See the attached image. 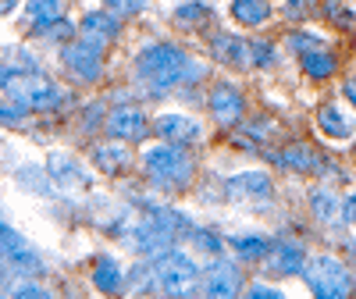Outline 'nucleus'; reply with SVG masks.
Returning <instances> with one entry per match:
<instances>
[{
	"mask_svg": "<svg viewBox=\"0 0 356 299\" xmlns=\"http://www.w3.org/2000/svg\"><path fill=\"white\" fill-rule=\"evenodd\" d=\"M132 72L146 89H175V86L196 82L203 75V65L196 61V57H189L182 47L157 40V43L139 47L136 61H132Z\"/></svg>",
	"mask_w": 356,
	"mask_h": 299,
	"instance_id": "obj_1",
	"label": "nucleus"
},
{
	"mask_svg": "<svg viewBox=\"0 0 356 299\" xmlns=\"http://www.w3.org/2000/svg\"><path fill=\"white\" fill-rule=\"evenodd\" d=\"M139 164L157 189H186L193 182V161L186 157V150L178 143L161 139L154 146H146L139 154Z\"/></svg>",
	"mask_w": 356,
	"mask_h": 299,
	"instance_id": "obj_2",
	"label": "nucleus"
},
{
	"mask_svg": "<svg viewBox=\"0 0 356 299\" xmlns=\"http://www.w3.org/2000/svg\"><path fill=\"white\" fill-rule=\"evenodd\" d=\"M0 82H4V93H15L18 100H25L33 111H57V107L68 104V93L54 79H47L40 68L25 72V68H15V65L8 68L4 65Z\"/></svg>",
	"mask_w": 356,
	"mask_h": 299,
	"instance_id": "obj_3",
	"label": "nucleus"
},
{
	"mask_svg": "<svg viewBox=\"0 0 356 299\" xmlns=\"http://www.w3.org/2000/svg\"><path fill=\"white\" fill-rule=\"evenodd\" d=\"M150 264H154V271H157V282H161V292L164 296H193V292H203V267L186 250L168 246L164 253L150 257Z\"/></svg>",
	"mask_w": 356,
	"mask_h": 299,
	"instance_id": "obj_4",
	"label": "nucleus"
},
{
	"mask_svg": "<svg viewBox=\"0 0 356 299\" xmlns=\"http://www.w3.org/2000/svg\"><path fill=\"white\" fill-rule=\"evenodd\" d=\"M303 282H307V289H310L314 296H321V299H342V296H349V292L356 289L353 271H349L339 257H332V253L310 257L307 267H303Z\"/></svg>",
	"mask_w": 356,
	"mask_h": 299,
	"instance_id": "obj_5",
	"label": "nucleus"
},
{
	"mask_svg": "<svg viewBox=\"0 0 356 299\" xmlns=\"http://www.w3.org/2000/svg\"><path fill=\"white\" fill-rule=\"evenodd\" d=\"M104 47H107V43H100V40H93V36L72 40V43H65V50H61V65H65L79 82H97V79L104 75Z\"/></svg>",
	"mask_w": 356,
	"mask_h": 299,
	"instance_id": "obj_6",
	"label": "nucleus"
},
{
	"mask_svg": "<svg viewBox=\"0 0 356 299\" xmlns=\"http://www.w3.org/2000/svg\"><path fill=\"white\" fill-rule=\"evenodd\" d=\"M225 196L232 203H271L275 200V182L271 175L260 168H243L225 178Z\"/></svg>",
	"mask_w": 356,
	"mask_h": 299,
	"instance_id": "obj_7",
	"label": "nucleus"
},
{
	"mask_svg": "<svg viewBox=\"0 0 356 299\" xmlns=\"http://www.w3.org/2000/svg\"><path fill=\"white\" fill-rule=\"evenodd\" d=\"M207 111H211V118L221 129H235L243 122V111H246L243 89L235 86L232 79H218L211 86V93H207Z\"/></svg>",
	"mask_w": 356,
	"mask_h": 299,
	"instance_id": "obj_8",
	"label": "nucleus"
},
{
	"mask_svg": "<svg viewBox=\"0 0 356 299\" xmlns=\"http://www.w3.org/2000/svg\"><path fill=\"white\" fill-rule=\"evenodd\" d=\"M0 250H4V267H11L15 275H22V278H36V275H43V260H40V253L29 246V239H22L8 221H4V228H0Z\"/></svg>",
	"mask_w": 356,
	"mask_h": 299,
	"instance_id": "obj_9",
	"label": "nucleus"
},
{
	"mask_svg": "<svg viewBox=\"0 0 356 299\" xmlns=\"http://www.w3.org/2000/svg\"><path fill=\"white\" fill-rule=\"evenodd\" d=\"M154 132L168 143H178V146H196L207 139V125L200 118L186 114V111H164L154 118Z\"/></svg>",
	"mask_w": 356,
	"mask_h": 299,
	"instance_id": "obj_10",
	"label": "nucleus"
},
{
	"mask_svg": "<svg viewBox=\"0 0 356 299\" xmlns=\"http://www.w3.org/2000/svg\"><path fill=\"white\" fill-rule=\"evenodd\" d=\"M307 260L310 257H307L303 243H296V239H271V250H267V257L260 264H264V275L292 278V275H303Z\"/></svg>",
	"mask_w": 356,
	"mask_h": 299,
	"instance_id": "obj_11",
	"label": "nucleus"
},
{
	"mask_svg": "<svg viewBox=\"0 0 356 299\" xmlns=\"http://www.w3.org/2000/svg\"><path fill=\"white\" fill-rule=\"evenodd\" d=\"M203 292L211 296V299H232V296L246 292L243 271L235 267V260H225L221 253L211 257V264L203 267Z\"/></svg>",
	"mask_w": 356,
	"mask_h": 299,
	"instance_id": "obj_12",
	"label": "nucleus"
},
{
	"mask_svg": "<svg viewBox=\"0 0 356 299\" xmlns=\"http://www.w3.org/2000/svg\"><path fill=\"white\" fill-rule=\"evenodd\" d=\"M47 171H50V178H54L57 189L82 193V189L93 186V175H89V168H86L75 154H68V150H50V154H47Z\"/></svg>",
	"mask_w": 356,
	"mask_h": 299,
	"instance_id": "obj_13",
	"label": "nucleus"
},
{
	"mask_svg": "<svg viewBox=\"0 0 356 299\" xmlns=\"http://www.w3.org/2000/svg\"><path fill=\"white\" fill-rule=\"evenodd\" d=\"M104 129L111 139H122V143H139L146 132H150V118H146L139 107L122 104V107H111V114L104 118Z\"/></svg>",
	"mask_w": 356,
	"mask_h": 299,
	"instance_id": "obj_14",
	"label": "nucleus"
},
{
	"mask_svg": "<svg viewBox=\"0 0 356 299\" xmlns=\"http://www.w3.org/2000/svg\"><path fill=\"white\" fill-rule=\"evenodd\" d=\"M314 129H317L321 139H328V143H335V146H346V143H353V136H356V125H353L349 111L339 107V104H324V107H317V114H314Z\"/></svg>",
	"mask_w": 356,
	"mask_h": 299,
	"instance_id": "obj_15",
	"label": "nucleus"
},
{
	"mask_svg": "<svg viewBox=\"0 0 356 299\" xmlns=\"http://www.w3.org/2000/svg\"><path fill=\"white\" fill-rule=\"evenodd\" d=\"M125 285H129V271L122 267V260H118L114 253H100L93 260V289L104 292V296H114Z\"/></svg>",
	"mask_w": 356,
	"mask_h": 299,
	"instance_id": "obj_16",
	"label": "nucleus"
},
{
	"mask_svg": "<svg viewBox=\"0 0 356 299\" xmlns=\"http://www.w3.org/2000/svg\"><path fill=\"white\" fill-rule=\"evenodd\" d=\"M211 54L225 68H246L250 65V40L235 33H214L211 36Z\"/></svg>",
	"mask_w": 356,
	"mask_h": 299,
	"instance_id": "obj_17",
	"label": "nucleus"
},
{
	"mask_svg": "<svg viewBox=\"0 0 356 299\" xmlns=\"http://www.w3.org/2000/svg\"><path fill=\"white\" fill-rule=\"evenodd\" d=\"M93 168L100 171V175H125L129 171V164H132V154H129V146L122 143V139H111V143H100V146H93Z\"/></svg>",
	"mask_w": 356,
	"mask_h": 299,
	"instance_id": "obj_18",
	"label": "nucleus"
},
{
	"mask_svg": "<svg viewBox=\"0 0 356 299\" xmlns=\"http://www.w3.org/2000/svg\"><path fill=\"white\" fill-rule=\"evenodd\" d=\"M79 29H82V36H93L100 43H111V40H118V33H122V18H118L114 11H107V8L86 11L82 22H79Z\"/></svg>",
	"mask_w": 356,
	"mask_h": 299,
	"instance_id": "obj_19",
	"label": "nucleus"
},
{
	"mask_svg": "<svg viewBox=\"0 0 356 299\" xmlns=\"http://www.w3.org/2000/svg\"><path fill=\"white\" fill-rule=\"evenodd\" d=\"M228 18L239 29H260L271 18V0H228Z\"/></svg>",
	"mask_w": 356,
	"mask_h": 299,
	"instance_id": "obj_20",
	"label": "nucleus"
},
{
	"mask_svg": "<svg viewBox=\"0 0 356 299\" xmlns=\"http://www.w3.org/2000/svg\"><path fill=\"white\" fill-rule=\"evenodd\" d=\"M271 157H275L278 168H285V171H292V175H310V171L321 168V157L314 154L307 143H292V146L278 150V154H271Z\"/></svg>",
	"mask_w": 356,
	"mask_h": 299,
	"instance_id": "obj_21",
	"label": "nucleus"
},
{
	"mask_svg": "<svg viewBox=\"0 0 356 299\" xmlns=\"http://www.w3.org/2000/svg\"><path fill=\"white\" fill-rule=\"evenodd\" d=\"M228 250H232L235 260H243V264H260L267 257V250H271V239L260 235V232H239V235L228 239Z\"/></svg>",
	"mask_w": 356,
	"mask_h": 299,
	"instance_id": "obj_22",
	"label": "nucleus"
},
{
	"mask_svg": "<svg viewBox=\"0 0 356 299\" xmlns=\"http://www.w3.org/2000/svg\"><path fill=\"white\" fill-rule=\"evenodd\" d=\"M307 203H310V214H314L321 225H335V221L342 218V200H339L328 186H314L310 196H307Z\"/></svg>",
	"mask_w": 356,
	"mask_h": 299,
	"instance_id": "obj_23",
	"label": "nucleus"
},
{
	"mask_svg": "<svg viewBox=\"0 0 356 299\" xmlns=\"http://www.w3.org/2000/svg\"><path fill=\"white\" fill-rule=\"evenodd\" d=\"M300 68H303V75H307V79L324 82V79H332V75H335L339 61H335V54H332L328 47H317V50L300 54Z\"/></svg>",
	"mask_w": 356,
	"mask_h": 299,
	"instance_id": "obj_24",
	"label": "nucleus"
},
{
	"mask_svg": "<svg viewBox=\"0 0 356 299\" xmlns=\"http://www.w3.org/2000/svg\"><path fill=\"white\" fill-rule=\"evenodd\" d=\"M25 18L33 29H43L57 18H65V0H25Z\"/></svg>",
	"mask_w": 356,
	"mask_h": 299,
	"instance_id": "obj_25",
	"label": "nucleus"
},
{
	"mask_svg": "<svg viewBox=\"0 0 356 299\" xmlns=\"http://www.w3.org/2000/svg\"><path fill=\"white\" fill-rule=\"evenodd\" d=\"M171 22L178 29H200L211 22V4H203V0H182L175 11H171Z\"/></svg>",
	"mask_w": 356,
	"mask_h": 299,
	"instance_id": "obj_26",
	"label": "nucleus"
},
{
	"mask_svg": "<svg viewBox=\"0 0 356 299\" xmlns=\"http://www.w3.org/2000/svg\"><path fill=\"white\" fill-rule=\"evenodd\" d=\"M15 182H18V186H22L25 193H36V196H50V186H54V178H50V171L43 175L40 168L25 164V168H18Z\"/></svg>",
	"mask_w": 356,
	"mask_h": 299,
	"instance_id": "obj_27",
	"label": "nucleus"
},
{
	"mask_svg": "<svg viewBox=\"0 0 356 299\" xmlns=\"http://www.w3.org/2000/svg\"><path fill=\"white\" fill-rule=\"evenodd\" d=\"M289 50L292 54H307V50H317V47H324L328 40H324L317 29H296V33H289Z\"/></svg>",
	"mask_w": 356,
	"mask_h": 299,
	"instance_id": "obj_28",
	"label": "nucleus"
},
{
	"mask_svg": "<svg viewBox=\"0 0 356 299\" xmlns=\"http://www.w3.org/2000/svg\"><path fill=\"white\" fill-rule=\"evenodd\" d=\"M36 36H40L43 43H72V36H75V25H72L68 18H57V22H50V25L36 29Z\"/></svg>",
	"mask_w": 356,
	"mask_h": 299,
	"instance_id": "obj_29",
	"label": "nucleus"
},
{
	"mask_svg": "<svg viewBox=\"0 0 356 299\" xmlns=\"http://www.w3.org/2000/svg\"><path fill=\"white\" fill-rule=\"evenodd\" d=\"M193 250L196 253H207V257H218L225 250V239L214 232V228H196L193 232Z\"/></svg>",
	"mask_w": 356,
	"mask_h": 299,
	"instance_id": "obj_30",
	"label": "nucleus"
},
{
	"mask_svg": "<svg viewBox=\"0 0 356 299\" xmlns=\"http://www.w3.org/2000/svg\"><path fill=\"white\" fill-rule=\"evenodd\" d=\"M324 15H328L335 25H342V29L356 25V8L349 4V0H324Z\"/></svg>",
	"mask_w": 356,
	"mask_h": 299,
	"instance_id": "obj_31",
	"label": "nucleus"
},
{
	"mask_svg": "<svg viewBox=\"0 0 356 299\" xmlns=\"http://www.w3.org/2000/svg\"><path fill=\"white\" fill-rule=\"evenodd\" d=\"M33 111L25 100H18L15 93H4V107H0V118H4V125H22V118Z\"/></svg>",
	"mask_w": 356,
	"mask_h": 299,
	"instance_id": "obj_32",
	"label": "nucleus"
},
{
	"mask_svg": "<svg viewBox=\"0 0 356 299\" xmlns=\"http://www.w3.org/2000/svg\"><path fill=\"white\" fill-rule=\"evenodd\" d=\"M267 65H275V43L250 40V68H267Z\"/></svg>",
	"mask_w": 356,
	"mask_h": 299,
	"instance_id": "obj_33",
	"label": "nucleus"
},
{
	"mask_svg": "<svg viewBox=\"0 0 356 299\" xmlns=\"http://www.w3.org/2000/svg\"><path fill=\"white\" fill-rule=\"evenodd\" d=\"M107 11H114L118 18H136L146 11V0H100Z\"/></svg>",
	"mask_w": 356,
	"mask_h": 299,
	"instance_id": "obj_34",
	"label": "nucleus"
},
{
	"mask_svg": "<svg viewBox=\"0 0 356 299\" xmlns=\"http://www.w3.org/2000/svg\"><path fill=\"white\" fill-rule=\"evenodd\" d=\"M4 292H8V296H22V299H29V296H36V299H50V289H47V285H40V282H18V285H4Z\"/></svg>",
	"mask_w": 356,
	"mask_h": 299,
	"instance_id": "obj_35",
	"label": "nucleus"
},
{
	"mask_svg": "<svg viewBox=\"0 0 356 299\" xmlns=\"http://www.w3.org/2000/svg\"><path fill=\"white\" fill-rule=\"evenodd\" d=\"M310 8H314V0H285V18H296V22H300V18H307L310 15Z\"/></svg>",
	"mask_w": 356,
	"mask_h": 299,
	"instance_id": "obj_36",
	"label": "nucleus"
},
{
	"mask_svg": "<svg viewBox=\"0 0 356 299\" xmlns=\"http://www.w3.org/2000/svg\"><path fill=\"white\" fill-rule=\"evenodd\" d=\"M246 296H285L282 289H275V285H267V282H257V285H246Z\"/></svg>",
	"mask_w": 356,
	"mask_h": 299,
	"instance_id": "obj_37",
	"label": "nucleus"
},
{
	"mask_svg": "<svg viewBox=\"0 0 356 299\" xmlns=\"http://www.w3.org/2000/svg\"><path fill=\"white\" fill-rule=\"evenodd\" d=\"M339 93H342V100H349V107L356 111V75H353V79H346V82L339 86Z\"/></svg>",
	"mask_w": 356,
	"mask_h": 299,
	"instance_id": "obj_38",
	"label": "nucleus"
},
{
	"mask_svg": "<svg viewBox=\"0 0 356 299\" xmlns=\"http://www.w3.org/2000/svg\"><path fill=\"white\" fill-rule=\"evenodd\" d=\"M342 218H346L349 225H356V189L342 200Z\"/></svg>",
	"mask_w": 356,
	"mask_h": 299,
	"instance_id": "obj_39",
	"label": "nucleus"
},
{
	"mask_svg": "<svg viewBox=\"0 0 356 299\" xmlns=\"http://www.w3.org/2000/svg\"><path fill=\"white\" fill-rule=\"evenodd\" d=\"M18 4H22V0H0V11H4V15H15Z\"/></svg>",
	"mask_w": 356,
	"mask_h": 299,
	"instance_id": "obj_40",
	"label": "nucleus"
}]
</instances>
